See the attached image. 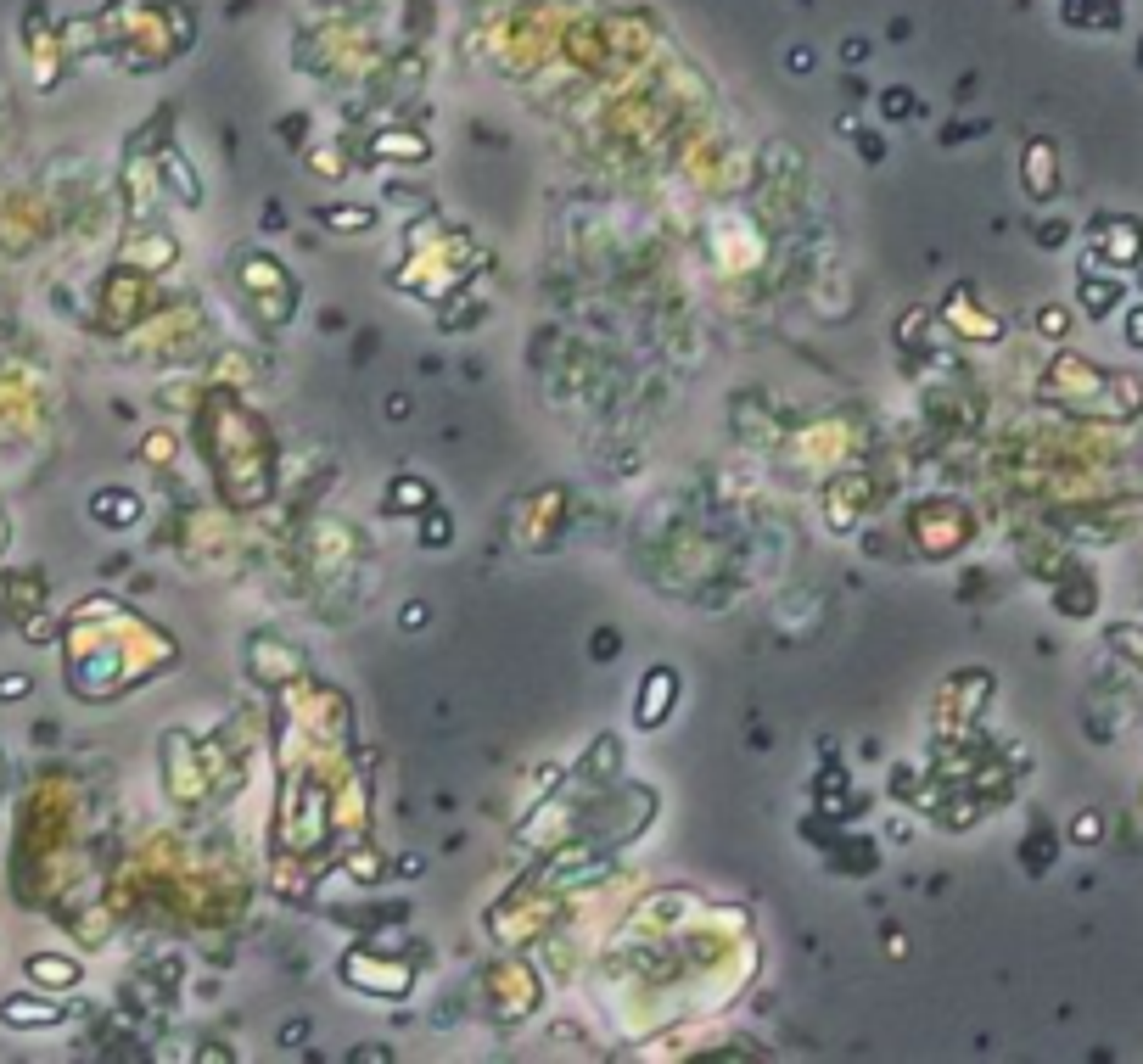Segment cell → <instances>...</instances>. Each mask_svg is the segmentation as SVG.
<instances>
[{
	"instance_id": "6da1fadb",
	"label": "cell",
	"mask_w": 1143,
	"mask_h": 1064,
	"mask_svg": "<svg viewBox=\"0 0 1143 1064\" xmlns=\"http://www.w3.org/2000/svg\"><path fill=\"white\" fill-rule=\"evenodd\" d=\"M673 695H679V673H673V667H651V673H645V695H639V706H634L639 729H656V717H667Z\"/></svg>"
},
{
	"instance_id": "7a4b0ae2",
	"label": "cell",
	"mask_w": 1143,
	"mask_h": 1064,
	"mask_svg": "<svg viewBox=\"0 0 1143 1064\" xmlns=\"http://www.w3.org/2000/svg\"><path fill=\"white\" fill-rule=\"evenodd\" d=\"M1099 253L1110 263H1138L1143 259V225L1138 219H1105V241Z\"/></svg>"
},
{
	"instance_id": "3957f363",
	"label": "cell",
	"mask_w": 1143,
	"mask_h": 1064,
	"mask_svg": "<svg viewBox=\"0 0 1143 1064\" xmlns=\"http://www.w3.org/2000/svg\"><path fill=\"white\" fill-rule=\"evenodd\" d=\"M1026 186H1031V196L1059 191V168H1054V146L1048 140H1031V152H1026Z\"/></svg>"
},
{
	"instance_id": "277c9868",
	"label": "cell",
	"mask_w": 1143,
	"mask_h": 1064,
	"mask_svg": "<svg viewBox=\"0 0 1143 1064\" xmlns=\"http://www.w3.org/2000/svg\"><path fill=\"white\" fill-rule=\"evenodd\" d=\"M1121 286L1115 281H1081V303H1087V314H1110Z\"/></svg>"
},
{
	"instance_id": "5b68a950",
	"label": "cell",
	"mask_w": 1143,
	"mask_h": 1064,
	"mask_svg": "<svg viewBox=\"0 0 1143 1064\" xmlns=\"http://www.w3.org/2000/svg\"><path fill=\"white\" fill-rule=\"evenodd\" d=\"M96 516L101 521H135V493H96Z\"/></svg>"
},
{
	"instance_id": "8992f818",
	"label": "cell",
	"mask_w": 1143,
	"mask_h": 1064,
	"mask_svg": "<svg viewBox=\"0 0 1143 1064\" xmlns=\"http://www.w3.org/2000/svg\"><path fill=\"white\" fill-rule=\"evenodd\" d=\"M0 1020H12V1026H51V1020H62V1008L57 1002H39V1008H0Z\"/></svg>"
},
{
	"instance_id": "52a82bcc",
	"label": "cell",
	"mask_w": 1143,
	"mask_h": 1064,
	"mask_svg": "<svg viewBox=\"0 0 1143 1064\" xmlns=\"http://www.w3.org/2000/svg\"><path fill=\"white\" fill-rule=\"evenodd\" d=\"M1037 331H1043V336H1065V331H1071V314H1065L1059 303H1048V309H1037Z\"/></svg>"
},
{
	"instance_id": "ba28073f",
	"label": "cell",
	"mask_w": 1143,
	"mask_h": 1064,
	"mask_svg": "<svg viewBox=\"0 0 1143 1064\" xmlns=\"http://www.w3.org/2000/svg\"><path fill=\"white\" fill-rule=\"evenodd\" d=\"M29 975H39V980H73L79 969H73V964H51V958H34Z\"/></svg>"
},
{
	"instance_id": "9c48e42d",
	"label": "cell",
	"mask_w": 1143,
	"mask_h": 1064,
	"mask_svg": "<svg viewBox=\"0 0 1143 1064\" xmlns=\"http://www.w3.org/2000/svg\"><path fill=\"white\" fill-rule=\"evenodd\" d=\"M1071 835H1077L1081 846H1087V840H1099V835H1105V829H1099V812H1081L1077 824H1071Z\"/></svg>"
},
{
	"instance_id": "30bf717a",
	"label": "cell",
	"mask_w": 1143,
	"mask_h": 1064,
	"mask_svg": "<svg viewBox=\"0 0 1143 1064\" xmlns=\"http://www.w3.org/2000/svg\"><path fill=\"white\" fill-rule=\"evenodd\" d=\"M885 112H897V118L914 112V96H908V90H891V96H885Z\"/></svg>"
},
{
	"instance_id": "8fae6325",
	"label": "cell",
	"mask_w": 1143,
	"mask_h": 1064,
	"mask_svg": "<svg viewBox=\"0 0 1143 1064\" xmlns=\"http://www.w3.org/2000/svg\"><path fill=\"white\" fill-rule=\"evenodd\" d=\"M1127 342H1132V348H1143V309H1132V314H1127Z\"/></svg>"
}]
</instances>
